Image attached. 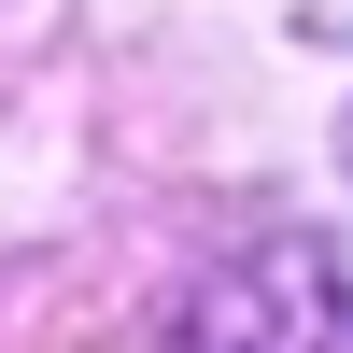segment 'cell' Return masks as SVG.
I'll return each mask as SVG.
<instances>
[{
  "mask_svg": "<svg viewBox=\"0 0 353 353\" xmlns=\"http://www.w3.org/2000/svg\"><path fill=\"white\" fill-rule=\"evenodd\" d=\"M198 353H353V269L325 241H254L198 297Z\"/></svg>",
  "mask_w": 353,
  "mask_h": 353,
  "instance_id": "1",
  "label": "cell"
}]
</instances>
